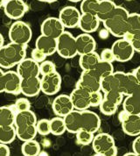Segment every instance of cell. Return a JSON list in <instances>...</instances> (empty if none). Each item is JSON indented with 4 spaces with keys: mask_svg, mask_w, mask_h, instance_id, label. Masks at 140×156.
Instances as JSON below:
<instances>
[{
    "mask_svg": "<svg viewBox=\"0 0 140 156\" xmlns=\"http://www.w3.org/2000/svg\"><path fill=\"white\" fill-rule=\"evenodd\" d=\"M20 92L28 98L38 96L40 92H41L40 78L39 76H35L21 79Z\"/></svg>",
    "mask_w": 140,
    "mask_h": 156,
    "instance_id": "20",
    "label": "cell"
},
{
    "mask_svg": "<svg viewBox=\"0 0 140 156\" xmlns=\"http://www.w3.org/2000/svg\"><path fill=\"white\" fill-rule=\"evenodd\" d=\"M122 103L125 113L140 115V91L125 96Z\"/></svg>",
    "mask_w": 140,
    "mask_h": 156,
    "instance_id": "24",
    "label": "cell"
},
{
    "mask_svg": "<svg viewBox=\"0 0 140 156\" xmlns=\"http://www.w3.org/2000/svg\"><path fill=\"white\" fill-rule=\"evenodd\" d=\"M40 32L42 35L57 40L65 32V27L58 18L49 17L42 22Z\"/></svg>",
    "mask_w": 140,
    "mask_h": 156,
    "instance_id": "11",
    "label": "cell"
},
{
    "mask_svg": "<svg viewBox=\"0 0 140 156\" xmlns=\"http://www.w3.org/2000/svg\"><path fill=\"white\" fill-rule=\"evenodd\" d=\"M95 133H92L88 131H84V130H81L78 131L75 133V137H76V141L79 145L82 146H88L92 143V140L94 139Z\"/></svg>",
    "mask_w": 140,
    "mask_h": 156,
    "instance_id": "36",
    "label": "cell"
},
{
    "mask_svg": "<svg viewBox=\"0 0 140 156\" xmlns=\"http://www.w3.org/2000/svg\"><path fill=\"white\" fill-rule=\"evenodd\" d=\"M131 73L134 75L135 77L137 78V79H138L140 81V67H138V68H136L135 69H133Z\"/></svg>",
    "mask_w": 140,
    "mask_h": 156,
    "instance_id": "48",
    "label": "cell"
},
{
    "mask_svg": "<svg viewBox=\"0 0 140 156\" xmlns=\"http://www.w3.org/2000/svg\"><path fill=\"white\" fill-rule=\"evenodd\" d=\"M18 75L21 79L35 77L40 76V64L34 62L32 58H25L17 65Z\"/></svg>",
    "mask_w": 140,
    "mask_h": 156,
    "instance_id": "15",
    "label": "cell"
},
{
    "mask_svg": "<svg viewBox=\"0 0 140 156\" xmlns=\"http://www.w3.org/2000/svg\"><path fill=\"white\" fill-rule=\"evenodd\" d=\"M99 1H103V0H99ZM105 1H114V0H105Z\"/></svg>",
    "mask_w": 140,
    "mask_h": 156,
    "instance_id": "54",
    "label": "cell"
},
{
    "mask_svg": "<svg viewBox=\"0 0 140 156\" xmlns=\"http://www.w3.org/2000/svg\"><path fill=\"white\" fill-rule=\"evenodd\" d=\"M16 129L14 126H0V143L9 145L16 139Z\"/></svg>",
    "mask_w": 140,
    "mask_h": 156,
    "instance_id": "33",
    "label": "cell"
},
{
    "mask_svg": "<svg viewBox=\"0 0 140 156\" xmlns=\"http://www.w3.org/2000/svg\"><path fill=\"white\" fill-rule=\"evenodd\" d=\"M119 86L120 84H119L118 77L116 75L115 71L111 75L103 78L101 80V91L103 92L106 93L109 91H114V90L119 91Z\"/></svg>",
    "mask_w": 140,
    "mask_h": 156,
    "instance_id": "28",
    "label": "cell"
},
{
    "mask_svg": "<svg viewBox=\"0 0 140 156\" xmlns=\"http://www.w3.org/2000/svg\"><path fill=\"white\" fill-rule=\"evenodd\" d=\"M56 52L64 59H72L77 55L75 38L69 32L65 31L56 40Z\"/></svg>",
    "mask_w": 140,
    "mask_h": 156,
    "instance_id": "7",
    "label": "cell"
},
{
    "mask_svg": "<svg viewBox=\"0 0 140 156\" xmlns=\"http://www.w3.org/2000/svg\"><path fill=\"white\" fill-rule=\"evenodd\" d=\"M52 108L54 113L57 117H61V118H64L74 110L70 97L66 94L57 96L53 101Z\"/></svg>",
    "mask_w": 140,
    "mask_h": 156,
    "instance_id": "17",
    "label": "cell"
},
{
    "mask_svg": "<svg viewBox=\"0 0 140 156\" xmlns=\"http://www.w3.org/2000/svg\"><path fill=\"white\" fill-rule=\"evenodd\" d=\"M100 61V56L96 51L80 55L79 64L83 71L92 70Z\"/></svg>",
    "mask_w": 140,
    "mask_h": 156,
    "instance_id": "26",
    "label": "cell"
},
{
    "mask_svg": "<svg viewBox=\"0 0 140 156\" xmlns=\"http://www.w3.org/2000/svg\"><path fill=\"white\" fill-rule=\"evenodd\" d=\"M21 152L24 156H39L41 152V147L39 142L35 140H32L23 143Z\"/></svg>",
    "mask_w": 140,
    "mask_h": 156,
    "instance_id": "32",
    "label": "cell"
},
{
    "mask_svg": "<svg viewBox=\"0 0 140 156\" xmlns=\"http://www.w3.org/2000/svg\"><path fill=\"white\" fill-rule=\"evenodd\" d=\"M119 80V91L124 96H128L140 91V81L134 76L132 73L115 72Z\"/></svg>",
    "mask_w": 140,
    "mask_h": 156,
    "instance_id": "9",
    "label": "cell"
},
{
    "mask_svg": "<svg viewBox=\"0 0 140 156\" xmlns=\"http://www.w3.org/2000/svg\"><path fill=\"white\" fill-rule=\"evenodd\" d=\"M5 2V0H0V8H2L4 6Z\"/></svg>",
    "mask_w": 140,
    "mask_h": 156,
    "instance_id": "52",
    "label": "cell"
},
{
    "mask_svg": "<svg viewBox=\"0 0 140 156\" xmlns=\"http://www.w3.org/2000/svg\"><path fill=\"white\" fill-rule=\"evenodd\" d=\"M124 96L117 90L109 91V92L104 93V95H103V98L110 101L111 103H113L114 105H116L117 106H119L122 104V102L124 100Z\"/></svg>",
    "mask_w": 140,
    "mask_h": 156,
    "instance_id": "38",
    "label": "cell"
},
{
    "mask_svg": "<svg viewBox=\"0 0 140 156\" xmlns=\"http://www.w3.org/2000/svg\"><path fill=\"white\" fill-rule=\"evenodd\" d=\"M117 5L114 1H99L98 9L96 12V16L101 22L104 21L111 14Z\"/></svg>",
    "mask_w": 140,
    "mask_h": 156,
    "instance_id": "29",
    "label": "cell"
},
{
    "mask_svg": "<svg viewBox=\"0 0 140 156\" xmlns=\"http://www.w3.org/2000/svg\"><path fill=\"white\" fill-rule=\"evenodd\" d=\"M35 48L40 50L47 57L56 53V40L47 36H39L35 42Z\"/></svg>",
    "mask_w": 140,
    "mask_h": 156,
    "instance_id": "23",
    "label": "cell"
},
{
    "mask_svg": "<svg viewBox=\"0 0 140 156\" xmlns=\"http://www.w3.org/2000/svg\"><path fill=\"white\" fill-rule=\"evenodd\" d=\"M89 95L90 93L84 89L75 87L70 95V99L74 107V110L76 111H84L88 110L90 107L89 104Z\"/></svg>",
    "mask_w": 140,
    "mask_h": 156,
    "instance_id": "16",
    "label": "cell"
},
{
    "mask_svg": "<svg viewBox=\"0 0 140 156\" xmlns=\"http://www.w3.org/2000/svg\"><path fill=\"white\" fill-rule=\"evenodd\" d=\"M13 107L15 112H16V113L17 112H25V111L30 110V108H31V103H30V101L27 98H19V99L16 100Z\"/></svg>",
    "mask_w": 140,
    "mask_h": 156,
    "instance_id": "40",
    "label": "cell"
},
{
    "mask_svg": "<svg viewBox=\"0 0 140 156\" xmlns=\"http://www.w3.org/2000/svg\"><path fill=\"white\" fill-rule=\"evenodd\" d=\"M124 118L121 119L122 128L125 134L137 137L140 134V115L127 114L124 112Z\"/></svg>",
    "mask_w": 140,
    "mask_h": 156,
    "instance_id": "18",
    "label": "cell"
},
{
    "mask_svg": "<svg viewBox=\"0 0 140 156\" xmlns=\"http://www.w3.org/2000/svg\"><path fill=\"white\" fill-rule=\"evenodd\" d=\"M15 114L13 105L0 107V126H14Z\"/></svg>",
    "mask_w": 140,
    "mask_h": 156,
    "instance_id": "30",
    "label": "cell"
},
{
    "mask_svg": "<svg viewBox=\"0 0 140 156\" xmlns=\"http://www.w3.org/2000/svg\"><path fill=\"white\" fill-rule=\"evenodd\" d=\"M54 71H56V66L53 62L46 60L42 62L41 63H40V75L45 76Z\"/></svg>",
    "mask_w": 140,
    "mask_h": 156,
    "instance_id": "41",
    "label": "cell"
},
{
    "mask_svg": "<svg viewBox=\"0 0 140 156\" xmlns=\"http://www.w3.org/2000/svg\"><path fill=\"white\" fill-rule=\"evenodd\" d=\"M123 156H140L138 155V154H134L133 152H131V153H127L125 154H124Z\"/></svg>",
    "mask_w": 140,
    "mask_h": 156,
    "instance_id": "51",
    "label": "cell"
},
{
    "mask_svg": "<svg viewBox=\"0 0 140 156\" xmlns=\"http://www.w3.org/2000/svg\"><path fill=\"white\" fill-rule=\"evenodd\" d=\"M61 75L54 71L48 75L42 76L40 78V89L41 92L47 96H53L59 92L61 88Z\"/></svg>",
    "mask_w": 140,
    "mask_h": 156,
    "instance_id": "10",
    "label": "cell"
},
{
    "mask_svg": "<svg viewBox=\"0 0 140 156\" xmlns=\"http://www.w3.org/2000/svg\"><path fill=\"white\" fill-rule=\"evenodd\" d=\"M37 133L41 136H47L50 134V120L47 119H43L37 121L36 123Z\"/></svg>",
    "mask_w": 140,
    "mask_h": 156,
    "instance_id": "39",
    "label": "cell"
},
{
    "mask_svg": "<svg viewBox=\"0 0 140 156\" xmlns=\"http://www.w3.org/2000/svg\"><path fill=\"white\" fill-rule=\"evenodd\" d=\"M77 55H82L94 52L96 48V42L93 36L89 34H82L75 38Z\"/></svg>",
    "mask_w": 140,
    "mask_h": 156,
    "instance_id": "19",
    "label": "cell"
},
{
    "mask_svg": "<svg viewBox=\"0 0 140 156\" xmlns=\"http://www.w3.org/2000/svg\"><path fill=\"white\" fill-rule=\"evenodd\" d=\"M70 2H73V3H78V2H82V0H68Z\"/></svg>",
    "mask_w": 140,
    "mask_h": 156,
    "instance_id": "53",
    "label": "cell"
},
{
    "mask_svg": "<svg viewBox=\"0 0 140 156\" xmlns=\"http://www.w3.org/2000/svg\"><path fill=\"white\" fill-rule=\"evenodd\" d=\"M100 22L101 21L99 20L96 15L85 13L81 15L78 27L85 34H90L92 33L97 31L100 27Z\"/></svg>",
    "mask_w": 140,
    "mask_h": 156,
    "instance_id": "21",
    "label": "cell"
},
{
    "mask_svg": "<svg viewBox=\"0 0 140 156\" xmlns=\"http://www.w3.org/2000/svg\"><path fill=\"white\" fill-rule=\"evenodd\" d=\"M3 7L7 17L14 20L21 19L28 11L27 5L23 0H5Z\"/></svg>",
    "mask_w": 140,
    "mask_h": 156,
    "instance_id": "13",
    "label": "cell"
},
{
    "mask_svg": "<svg viewBox=\"0 0 140 156\" xmlns=\"http://www.w3.org/2000/svg\"><path fill=\"white\" fill-rule=\"evenodd\" d=\"M132 152L134 154L140 155V137L137 136L132 143Z\"/></svg>",
    "mask_w": 140,
    "mask_h": 156,
    "instance_id": "45",
    "label": "cell"
},
{
    "mask_svg": "<svg viewBox=\"0 0 140 156\" xmlns=\"http://www.w3.org/2000/svg\"><path fill=\"white\" fill-rule=\"evenodd\" d=\"M93 150L100 156H117V147L111 135L101 133L94 136L92 140Z\"/></svg>",
    "mask_w": 140,
    "mask_h": 156,
    "instance_id": "4",
    "label": "cell"
},
{
    "mask_svg": "<svg viewBox=\"0 0 140 156\" xmlns=\"http://www.w3.org/2000/svg\"><path fill=\"white\" fill-rule=\"evenodd\" d=\"M33 32L26 23L17 20L11 26L9 30V38L12 43L21 46H27L32 40Z\"/></svg>",
    "mask_w": 140,
    "mask_h": 156,
    "instance_id": "6",
    "label": "cell"
},
{
    "mask_svg": "<svg viewBox=\"0 0 140 156\" xmlns=\"http://www.w3.org/2000/svg\"><path fill=\"white\" fill-rule=\"evenodd\" d=\"M131 44L134 51L140 52V15L137 12L129 13L127 18V32L123 37Z\"/></svg>",
    "mask_w": 140,
    "mask_h": 156,
    "instance_id": "5",
    "label": "cell"
},
{
    "mask_svg": "<svg viewBox=\"0 0 140 156\" xmlns=\"http://www.w3.org/2000/svg\"><path fill=\"white\" fill-rule=\"evenodd\" d=\"M110 49L114 55V60L119 62H129L132 59L136 53L131 44L124 38H119L117 41H116Z\"/></svg>",
    "mask_w": 140,
    "mask_h": 156,
    "instance_id": "8",
    "label": "cell"
},
{
    "mask_svg": "<svg viewBox=\"0 0 140 156\" xmlns=\"http://www.w3.org/2000/svg\"><path fill=\"white\" fill-rule=\"evenodd\" d=\"M99 108L103 114H104L106 116H111L117 112L118 106L114 105L110 101L103 98L99 105Z\"/></svg>",
    "mask_w": 140,
    "mask_h": 156,
    "instance_id": "37",
    "label": "cell"
},
{
    "mask_svg": "<svg viewBox=\"0 0 140 156\" xmlns=\"http://www.w3.org/2000/svg\"><path fill=\"white\" fill-rule=\"evenodd\" d=\"M4 45H5V39H4L3 35L0 34V48H1Z\"/></svg>",
    "mask_w": 140,
    "mask_h": 156,
    "instance_id": "49",
    "label": "cell"
},
{
    "mask_svg": "<svg viewBox=\"0 0 140 156\" xmlns=\"http://www.w3.org/2000/svg\"><path fill=\"white\" fill-rule=\"evenodd\" d=\"M76 87L84 89L89 93L101 90V80L93 73V71H82Z\"/></svg>",
    "mask_w": 140,
    "mask_h": 156,
    "instance_id": "14",
    "label": "cell"
},
{
    "mask_svg": "<svg viewBox=\"0 0 140 156\" xmlns=\"http://www.w3.org/2000/svg\"><path fill=\"white\" fill-rule=\"evenodd\" d=\"M100 56V60L103 61V62H110L112 63L115 60H114V55L110 48H104L101 52V54L99 55Z\"/></svg>",
    "mask_w": 140,
    "mask_h": 156,
    "instance_id": "43",
    "label": "cell"
},
{
    "mask_svg": "<svg viewBox=\"0 0 140 156\" xmlns=\"http://www.w3.org/2000/svg\"><path fill=\"white\" fill-rule=\"evenodd\" d=\"M15 129H16V136L23 142L35 140V137L38 134L36 130V125L22 126L15 127Z\"/></svg>",
    "mask_w": 140,
    "mask_h": 156,
    "instance_id": "27",
    "label": "cell"
},
{
    "mask_svg": "<svg viewBox=\"0 0 140 156\" xmlns=\"http://www.w3.org/2000/svg\"><path fill=\"white\" fill-rule=\"evenodd\" d=\"M129 12L125 8L117 5L107 20L103 21L105 29L117 38H123L127 32V18Z\"/></svg>",
    "mask_w": 140,
    "mask_h": 156,
    "instance_id": "2",
    "label": "cell"
},
{
    "mask_svg": "<svg viewBox=\"0 0 140 156\" xmlns=\"http://www.w3.org/2000/svg\"><path fill=\"white\" fill-rule=\"evenodd\" d=\"M66 126L63 118L55 117L50 120V133L55 136H61L66 132Z\"/></svg>",
    "mask_w": 140,
    "mask_h": 156,
    "instance_id": "34",
    "label": "cell"
},
{
    "mask_svg": "<svg viewBox=\"0 0 140 156\" xmlns=\"http://www.w3.org/2000/svg\"><path fill=\"white\" fill-rule=\"evenodd\" d=\"M5 72L0 68V93L5 92Z\"/></svg>",
    "mask_w": 140,
    "mask_h": 156,
    "instance_id": "47",
    "label": "cell"
},
{
    "mask_svg": "<svg viewBox=\"0 0 140 156\" xmlns=\"http://www.w3.org/2000/svg\"><path fill=\"white\" fill-rule=\"evenodd\" d=\"M26 47L15 43L4 45L0 48V68L9 69L26 58Z\"/></svg>",
    "mask_w": 140,
    "mask_h": 156,
    "instance_id": "3",
    "label": "cell"
},
{
    "mask_svg": "<svg viewBox=\"0 0 140 156\" xmlns=\"http://www.w3.org/2000/svg\"><path fill=\"white\" fill-rule=\"evenodd\" d=\"M21 78L16 71L5 72V92L12 95L20 94Z\"/></svg>",
    "mask_w": 140,
    "mask_h": 156,
    "instance_id": "22",
    "label": "cell"
},
{
    "mask_svg": "<svg viewBox=\"0 0 140 156\" xmlns=\"http://www.w3.org/2000/svg\"><path fill=\"white\" fill-rule=\"evenodd\" d=\"M40 2H44V3H54L57 0H38Z\"/></svg>",
    "mask_w": 140,
    "mask_h": 156,
    "instance_id": "50",
    "label": "cell"
},
{
    "mask_svg": "<svg viewBox=\"0 0 140 156\" xmlns=\"http://www.w3.org/2000/svg\"><path fill=\"white\" fill-rule=\"evenodd\" d=\"M99 5V0H82L81 2V12L82 14L96 15Z\"/></svg>",
    "mask_w": 140,
    "mask_h": 156,
    "instance_id": "35",
    "label": "cell"
},
{
    "mask_svg": "<svg viewBox=\"0 0 140 156\" xmlns=\"http://www.w3.org/2000/svg\"><path fill=\"white\" fill-rule=\"evenodd\" d=\"M92 71L100 80H102L103 78L111 75L114 72V67L110 62H107L100 60Z\"/></svg>",
    "mask_w": 140,
    "mask_h": 156,
    "instance_id": "31",
    "label": "cell"
},
{
    "mask_svg": "<svg viewBox=\"0 0 140 156\" xmlns=\"http://www.w3.org/2000/svg\"><path fill=\"white\" fill-rule=\"evenodd\" d=\"M37 116L35 113L31 111H25V112H19L15 114L14 118V126H27V125H36L37 123Z\"/></svg>",
    "mask_w": 140,
    "mask_h": 156,
    "instance_id": "25",
    "label": "cell"
},
{
    "mask_svg": "<svg viewBox=\"0 0 140 156\" xmlns=\"http://www.w3.org/2000/svg\"><path fill=\"white\" fill-rule=\"evenodd\" d=\"M11 151L8 145L0 143V156H10Z\"/></svg>",
    "mask_w": 140,
    "mask_h": 156,
    "instance_id": "46",
    "label": "cell"
},
{
    "mask_svg": "<svg viewBox=\"0 0 140 156\" xmlns=\"http://www.w3.org/2000/svg\"><path fill=\"white\" fill-rule=\"evenodd\" d=\"M66 130L70 133H76L78 131L84 130L96 133L101 126L100 117L94 112L89 110H73L63 118Z\"/></svg>",
    "mask_w": 140,
    "mask_h": 156,
    "instance_id": "1",
    "label": "cell"
},
{
    "mask_svg": "<svg viewBox=\"0 0 140 156\" xmlns=\"http://www.w3.org/2000/svg\"><path fill=\"white\" fill-rule=\"evenodd\" d=\"M31 58L36 62H38V63H41L42 62H44V61H46V59H47V56L40 52V50L34 49L32 51V53H31Z\"/></svg>",
    "mask_w": 140,
    "mask_h": 156,
    "instance_id": "44",
    "label": "cell"
},
{
    "mask_svg": "<svg viewBox=\"0 0 140 156\" xmlns=\"http://www.w3.org/2000/svg\"><path fill=\"white\" fill-rule=\"evenodd\" d=\"M103 99V95L100 91L91 92L89 95V104L90 107H96L100 105L101 102Z\"/></svg>",
    "mask_w": 140,
    "mask_h": 156,
    "instance_id": "42",
    "label": "cell"
},
{
    "mask_svg": "<svg viewBox=\"0 0 140 156\" xmlns=\"http://www.w3.org/2000/svg\"><path fill=\"white\" fill-rule=\"evenodd\" d=\"M82 13L75 6H66L59 13V20L65 28H75L79 25Z\"/></svg>",
    "mask_w": 140,
    "mask_h": 156,
    "instance_id": "12",
    "label": "cell"
}]
</instances>
